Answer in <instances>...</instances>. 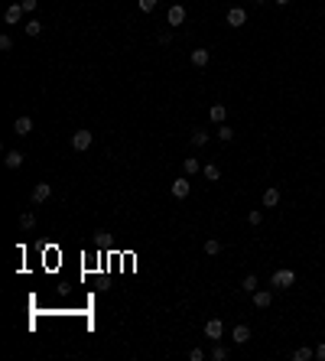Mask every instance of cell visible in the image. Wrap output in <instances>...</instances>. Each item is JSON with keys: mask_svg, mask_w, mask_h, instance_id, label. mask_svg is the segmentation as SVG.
<instances>
[{"mask_svg": "<svg viewBox=\"0 0 325 361\" xmlns=\"http://www.w3.org/2000/svg\"><path fill=\"white\" fill-rule=\"evenodd\" d=\"M189 59H192L195 69H205V65H208V59H211V52H208V49H192V55H189Z\"/></svg>", "mask_w": 325, "mask_h": 361, "instance_id": "obj_12", "label": "cell"}, {"mask_svg": "<svg viewBox=\"0 0 325 361\" xmlns=\"http://www.w3.org/2000/svg\"><path fill=\"white\" fill-rule=\"evenodd\" d=\"M91 130H75V134H72V150H78V153H85L88 147H91Z\"/></svg>", "mask_w": 325, "mask_h": 361, "instance_id": "obj_2", "label": "cell"}, {"mask_svg": "<svg viewBox=\"0 0 325 361\" xmlns=\"http://www.w3.org/2000/svg\"><path fill=\"white\" fill-rule=\"evenodd\" d=\"M241 290H244V293H254V290H257V277L247 274L244 280H241Z\"/></svg>", "mask_w": 325, "mask_h": 361, "instance_id": "obj_22", "label": "cell"}, {"mask_svg": "<svg viewBox=\"0 0 325 361\" xmlns=\"http://www.w3.org/2000/svg\"><path fill=\"white\" fill-rule=\"evenodd\" d=\"M23 153H20V150H10L7 157H3V163H7V169H20V166H23Z\"/></svg>", "mask_w": 325, "mask_h": 361, "instance_id": "obj_14", "label": "cell"}, {"mask_svg": "<svg viewBox=\"0 0 325 361\" xmlns=\"http://www.w3.org/2000/svg\"><path fill=\"white\" fill-rule=\"evenodd\" d=\"M182 169H186V176H192V173H199L202 169V163L195 157H186V163H182Z\"/></svg>", "mask_w": 325, "mask_h": 361, "instance_id": "obj_19", "label": "cell"}, {"mask_svg": "<svg viewBox=\"0 0 325 361\" xmlns=\"http://www.w3.org/2000/svg\"><path fill=\"white\" fill-rule=\"evenodd\" d=\"M20 228H23V231H33V228H36V215L23 212V215H20Z\"/></svg>", "mask_w": 325, "mask_h": 361, "instance_id": "obj_17", "label": "cell"}, {"mask_svg": "<svg viewBox=\"0 0 325 361\" xmlns=\"http://www.w3.org/2000/svg\"><path fill=\"white\" fill-rule=\"evenodd\" d=\"M247 221H250V225H254V228H257V225H260V221H263V212H257V208H254V212H250V215H247Z\"/></svg>", "mask_w": 325, "mask_h": 361, "instance_id": "obj_27", "label": "cell"}, {"mask_svg": "<svg viewBox=\"0 0 325 361\" xmlns=\"http://www.w3.org/2000/svg\"><path fill=\"white\" fill-rule=\"evenodd\" d=\"M20 3H23V10H26V13H33V10L39 7V0H20Z\"/></svg>", "mask_w": 325, "mask_h": 361, "instance_id": "obj_29", "label": "cell"}, {"mask_svg": "<svg viewBox=\"0 0 325 361\" xmlns=\"http://www.w3.org/2000/svg\"><path fill=\"white\" fill-rule=\"evenodd\" d=\"M244 23H247V10H244V7H231V10H228V26L238 30V26H244Z\"/></svg>", "mask_w": 325, "mask_h": 361, "instance_id": "obj_7", "label": "cell"}, {"mask_svg": "<svg viewBox=\"0 0 325 361\" xmlns=\"http://www.w3.org/2000/svg\"><path fill=\"white\" fill-rule=\"evenodd\" d=\"M215 134H218V140H221V143L234 140V130H231V127H228V124H218V130H215Z\"/></svg>", "mask_w": 325, "mask_h": 361, "instance_id": "obj_18", "label": "cell"}, {"mask_svg": "<svg viewBox=\"0 0 325 361\" xmlns=\"http://www.w3.org/2000/svg\"><path fill=\"white\" fill-rule=\"evenodd\" d=\"M277 3H280V7H286V3H293V0H277Z\"/></svg>", "mask_w": 325, "mask_h": 361, "instance_id": "obj_32", "label": "cell"}, {"mask_svg": "<svg viewBox=\"0 0 325 361\" xmlns=\"http://www.w3.org/2000/svg\"><path fill=\"white\" fill-rule=\"evenodd\" d=\"M166 23L169 26H182L186 23V7H182V3H172V7L166 10Z\"/></svg>", "mask_w": 325, "mask_h": 361, "instance_id": "obj_3", "label": "cell"}, {"mask_svg": "<svg viewBox=\"0 0 325 361\" xmlns=\"http://www.w3.org/2000/svg\"><path fill=\"white\" fill-rule=\"evenodd\" d=\"M26 36H39V33H42V23H39V20H26Z\"/></svg>", "mask_w": 325, "mask_h": 361, "instance_id": "obj_23", "label": "cell"}, {"mask_svg": "<svg viewBox=\"0 0 325 361\" xmlns=\"http://www.w3.org/2000/svg\"><path fill=\"white\" fill-rule=\"evenodd\" d=\"M254 3H267V0H254Z\"/></svg>", "mask_w": 325, "mask_h": 361, "instance_id": "obj_33", "label": "cell"}, {"mask_svg": "<svg viewBox=\"0 0 325 361\" xmlns=\"http://www.w3.org/2000/svg\"><path fill=\"white\" fill-rule=\"evenodd\" d=\"M221 335H225V325H221V319H208V322H205V338H211V342H221Z\"/></svg>", "mask_w": 325, "mask_h": 361, "instance_id": "obj_6", "label": "cell"}, {"mask_svg": "<svg viewBox=\"0 0 325 361\" xmlns=\"http://www.w3.org/2000/svg\"><path fill=\"white\" fill-rule=\"evenodd\" d=\"M205 254H208V257H215V254H221V241H215V238H208V241H205Z\"/></svg>", "mask_w": 325, "mask_h": 361, "instance_id": "obj_21", "label": "cell"}, {"mask_svg": "<svg viewBox=\"0 0 325 361\" xmlns=\"http://www.w3.org/2000/svg\"><path fill=\"white\" fill-rule=\"evenodd\" d=\"M250 296H254V306H257V309H267V306L273 303V293H270V290H254Z\"/></svg>", "mask_w": 325, "mask_h": 361, "instance_id": "obj_11", "label": "cell"}, {"mask_svg": "<svg viewBox=\"0 0 325 361\" xmlns=\"http://www.w3.org/2000/svg\"><path fill=\"white\" fill-rule=\"evenodd\" d=\"M208 140H211V137H208V130H195V134H192V143H195V147H205Z\"/></svg>", "mask_w": 325, "mask_h": 361, "instance_id": "obj_24", "label": "cell"}, {"mask_svg": "<svg viewBox=\"0 0 325 361\" xmlns=\"http://www.w3.org/2000/svg\"><path fill=\"white\" fill-rule=\"evenodd\" d=\"M49 196H52V186H49V182H36V186H33V205H42V202H46V199Z\"/></svg>", "mask_w": 325, "mask_h": 361, "instance_id": "obj_5", "label": "cell"}, {"mask_svg": "<svg viewBox=\"0 0 325 361\" xmlns=\"http://www.w3.org/2000/svg\"><path fill=\"white\" fill-rule=\"evenodd\" d=\"M202 176H205L208 182H218L221 179V169H218V163H205L202 166Z\"/></svg>", "mask_w": 325, "mask_h": 361, "instance_id": "obj_15", "label": "cell"}, {"mask_svg": "<svg viewBox=\"0 0 325 361\" xmlns=\"http://www.w3.org/2000/svg\"><path fill=\"white\" fill-rule=\"evenodd\" d=\"M312 355H316V352H312L309 345H302V348H296V352H293V361H309Z\"/></svg>", "mask_w": 325, "mask_h": 361, "instance_id": "obj_20", "label": "cell"}, {"mask_svg": "<svg viewBox=\"0 0 325 361\" xmlns=\"http://www.w3.org/2000/svg\"><path fill=\"white\" fill-rule=\"evenodd\" d=\"M208 118L215 120V124H225V120H228V108H225V104H211V108H208Z\"/></svg>", "mask_w": 325, "mask_h": 361, "instance_id": "obj_13", "label": "cell"}, {"mask_svg": "<svg viewBox=\"0 0 325 361\" xmlns=\"http://www.w3.org/2000/svg\"><path fill=\"white\" fill-rule=\"evenodd\" d=\"M189 189H192V186H189V179L182 176V179H176V182L169 186V192H172V199H186V196H189Z\"/></svg>", "mask_w": 325, "mask_h": 361, "instance_id": "obj_10", "label": "cell"}, {"mask_svg": "<svg viewBox=\"0 0 325 361\" xmlns=\"http://www.w3.org/2000/svg\"><path fill=\"white\" fill-rule=\"evenodd\" d=\"M23 13H26V10H23V3H10V7L3 10V23H7V26H16Z\"/></svg>", "mask_w": 325, "mask_h": 361, "instance_id": "obj_4", "label": "cell"}, {"mask_svg": "<svg viewBox=\"0 0 325 361\" xmlns=\"http://www.w3.org/2000/svg\"><path fill=\"white\" fill-rule=\"evenodd\" d=\"M280 205V189H267L263 192V208H277Z\"/></svg>", "mask_w": 325, "mask_h": 361, "instance_id": "obj_16", "label": "cell"}, {"mask_svg": "<svg viewBox=\"0 0 325 361\" xmlns=\"http://www.w3.org/2000/svg\"><path fill=\"white\" fill-rule=\"evenodd\" d=\"M0 49H3V52H10V49H13V40H10V36H0Z\"/></svg>", "mask_w": 325, "mask_h": 361, "instance_id": "obj_28", "label": "cell"}, {"mask_svg": "<svg viewBox=\"0 0 325 361\" xmlns=\"http://www.w3.org/2000/svg\"><path fill=\"white\" fill-rule=\"evenodd\" d=\"M270 283L277 286V290H289V286L296 283V274H293V270H286V267H283V270H277V274L270 277Z\"/></svg>", "mask_w": 325, "mask_h": 361, "instance_id": "obj_1", "label": "cell"}, {"mask_svg": "<svg viewBox=\"0 0 325 361\" xmlns=\"http://www.w3.org/2000/svg\"><path fill=\"white\" fill-rule=\"evenodd\" d=\"M13 134L30 137V134H33V118H26V114H23V118H16V120H13Z\"/></svg>", "mask_w": 325, "mask_h": 361, "instance_id": "obj_9", "label": "cell"}, {"mask_svg": "<svg viewBox=\"0 0 325 361\" xmlns=\"http://www.w3.org/2000/svg\"><path fill=\"white\" fill-rule=\"evenodd\" d=\"M231 342H234V345H247V342H250V329L244 325V322L231 329Z\"/></svg>", "mask_w": 325, "mask_h": 361, "instance_id": "obj_8", "label": "cell"}, {"mask_svg": "<svg viewBox=\"0 0 325 361\" xmlns=\"http://www.w3.org/2000/svg\"><path fill=\"white\" fill-rule=\"evenodd\" d=\"M156 3H160V0H137V7L143 10V13H153V10H156Z\"/></svg>", "mask_w": 325, "mask_h": 361, "instance_id": "obj_26", "label": "cell"}, {"mask_svg": "<svg viewBox=\"0 0 325 361\" xmlns=\"http://www.w3.org/2000/svg\"><path fill=\"white\" fill-rule=\"evenodd\" d=\"M316 358H319V361H325V342H322V345L316 348Z\"/></svg>", "mask_w": 325, "mask_h": 361, "instance_id": "obj_31", "label": "cell"}, {"mask_svg": "<svg viewBox=\"0 0 325 361\" xmlns=\"http://www.w3.org/2000/svg\"><path fill=\"white\" fill-rule=\"evenodd\" d=\"M211 358H215V361H225V358H228V348L221 345V342H215V348H211Z\"/></svg>", "mask_w": 325, "mask_h": 361, "instance_id": "obj_25", "label": "cell"}, {"mask_svg": "<svg viewBox=\"0 0 325 361\" xmlns=\"http://www.w3.org/2000/svg\"><path fill=\"white\" fill-rule=\"evenodd\" d=\"M189 358H192V361H202V358H205V352H202V348H192V352H189Z\"/></svg>", "mask_w": 325, "mask_h": 361, "instance_id": "obj_30", "label": "cell"}]
</instances>
